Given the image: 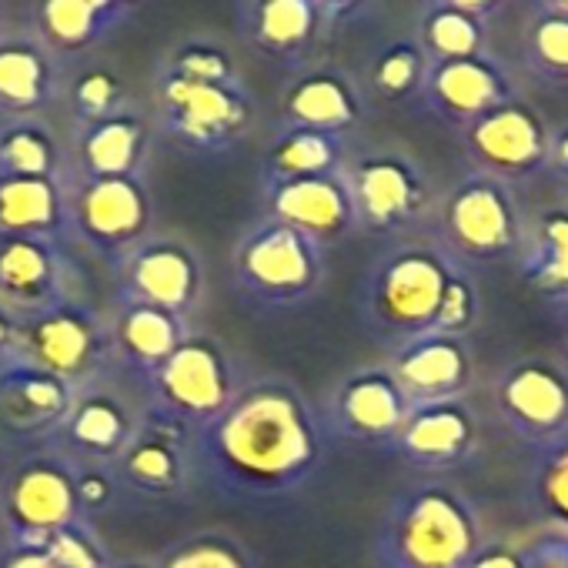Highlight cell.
Returning a JSON list of instances; mask_svg holds the SVG:
<instances>
[{"mask_svg": "<svg viewBox=\"0 0 568 568\" xmlns=\"http://www.w3.org/2000/svg\"><path fill=\"white\" fill-rule=\"evenodd\" d=\"M322 408L284 375H251L237 398L194 432L197 488L224 501H281L325 465Z\"/></svg>", "mask_w": 568, "mask_h": 568, "instance_id": "1", "label": "cell"}, {"mask_svg": "<svg viewBox=\"0 0 568 568\" xmlns=\"http://www.w3.org/2000/svg\"><path fill=\"white\" fill-rule=\"evenodd\" d=\"M475 284L452 251L402 241L382 251L358 284V315L368 335L395 348L452 338L475 315Z\"/></svg>", "mask_w": 568, "mask_h": 568, "instance_id": "2", "label": "cell"}, {"mask_svg": "<svg viewBox=\"0 0 568 568\" xmlns=\"http://www.w3.org/2000/svg\"><path fill=\"white\" fill-rule=\"evenodd\" d=\"M328 277V247L271 214L254 217L227 254V288L237 305L277 315L318 298Z\"/></svg>", "mask_w": 568, "mask_h": 568, "instance_id": "3", "label": "cell"}, {"mask_svg": "<svg viewBox=\"0 0 568 568\" xmlns=\"http://www.w3.org/2000/svg\"><path fill=\"white\" fill-rule=\"evenodd\" d=\"M247 378V365L221 335L194 328L161 368L138 382V388L148 412L201 432L237 398Z\"/></svg>", "mask_w": 568, "mask_h": 568, "instance_id": "4", "label": "cell"}, {"mask_svg": "<svg viewBox=\"0 0 568 568\" xmlns=\"http://www.w3.org/2000/svg\"><path fill=\"white\" fill-rule=\"evenodd\" d=\"M158 124L187 154L217 158L254 124V98L237 78H194L174 68L158 74Z\"/></svg>", "mask_w": 568, "mask_h": 568, "instance_id": "5", "label": "cell"}, {"mask_svg": "<svg viewBox=\"0 0 568 568\" xmlns=\"http://www.w3.org/2000/svg\"><path fill=\"white\" fill-rule=\"evenodd\" d=\"M84 521L88 518L78 498L74 458H68L51 442L4 455V465H0V528H4V541L28 545Z\"/></svg>", "mask_w": 568, "mask_h": 568, "instance_id": "6", "label": "cell"}, {"mask_svg": "<svg viewBox=\"0 0 568 568\" xmlns=\"http://www.w3.org/2000/svg\"><path fill=\"white\" fill-rule=\"evenodd\" d=\"M111 284L114 302H138L161 312H171L197 325V315L207 305V257L204 251L174 231H154L114 261Z\"/></svg>", "mask_w": 568, "mask_h": 568, "instance_id": "7", "label": "cell"}, {"mask_svg": "<svg viewBox=\"0 0 568 568\" xmlns=\"http://www.w3.org/2000/svg\"><path fill=\"white\" fill-rule=\"evenodd\" d=\"M18 358L84 388L118 372L111 345V318L88 298H71L18 332Z\"/></svg>", "mask_w": 568, "mask_h": 568, "instance_id": "8", "label": "cell"}, {"mask_svg": "<svg viewBox=\"0 0 568 568\" xmlns=\"http://www.w3.org/2000/svg\"><path fill=\"white\" fill-rule=\"evenodd\" d=\"M71 241L114 261L158 231V201L148 174L138 178H68Z\"/></svg>", "mask_w": 568, "mask_h": 568, "instance_id": "9", "label": "cell"}, {"mask_svg": "<svg viewBox=\"0 0 568 568\" xmlns=\"http://www.w3.org/2000/svg\"><path fill=\"white\" fill-rule=\"evenodd\" d=\"M84 298L74 244L48 237H0V312L18 325Z\"/></svg>", "mask_w": 568, "mask_h": 568, "instance_id": "10", "label": "cell"}, {"mask_svg": "<svg viewBox=\"0 0 568 568\" xmlns=\"http://www.w3.org/2000/svg\"><path fill=\"white\" fill-rule=\"evenodd\" d=\"M121 491L148 505L187 501L197 488L194 432L144 408V418L114 462Z\"/></svg>", "mask_w": 568, "mask_h": 568, "instance_id": "11", "label": "cell"}, {"mask_svg": "<svg viewBox=\"0 0 568 568\" xmlns=\"http://www.w3.org/2000/svg\"><path fill=\"white\" fill-rule=\"evenodd\" d=\"M144 418V395L134 378L114 372L74 392L71 412L51 445L74 462L114 465Z\"/></svg>", "mask_w": 568, "mask_h": 568, "instance_id": "12", "label": "cell"}, {"mask_svg": "<svg viewBox=\"0 0 568 568\" xmlns=\"http://www.w3.org/2000/svg\"><path fill=\"white\" fill-rule=\"evenodd\" d=\"M471 538L468 515L448 495L422 491L395 511L382 551L395 568H468Z\"/></svg>", "mask_w": 568, "mask_h": 568, "instance_id": "13", "label": "cell"}, {"mask_svg": "<svg viewBox=\"0 0 568 568\" xmlns=\"http://www.w3.org/2000/svg\"><path fill=\"white\" fill-rule=\"evenodd\" d=\"M342 174L355 204V221L372 234L405 231L428 204L422 168L398 151H368L348 158Z\"/></svg>", "mask_w": 568, "mask_h": 568, "instance_id": "14", "label": "cell"}, {"mask_svg": "<svg viewBox=\"0 0 568 568\" xmlns=\"http://www.w3.org/2000/svg\"><path fill=\"white\" fill-rule=\"evenodd\" d=\"M448 244L468 257H501L521 241V214L511 184L475 171L462 178L442 201Z\"/></svg>", "mask_w": 568, "mask_h": 568, "instance_id": "15", "label": "cell"}, {"mask_svg": "<svg viewBox=\"0 0 568 568\" xmlns=\"http://www.w3.org/2000/svg\"><path fill=\"white\" fill-rule=\"evenodd\" d=\"M74 392L64 378L18 355L0 365V452L48 445L68 418Z\"/></svg>", "mask_w": 568, "mask_h": 568, "instance_id": "16", "label": "cell"}, {"mask_svg": "<svg viewBox=\"0 0 568 568\" xmlns=\"http://www.w3.org/2000/svg\"><path fill=\"white\" fill-rule=\"evenodd\" d=\"M462 141L478 171L511 184L548 168L551 128L538 118L535 108L511 98L468 124L462 131Z\"/></svg>", "mask_w": 568, "mask_h": 568, "instance_id": "17", "label": "cell"}, {"mask_svg": "<svg viewBox=\"0 0 568 568\" xmlns=\"http://www.w3.org/2000/svg\"><path fill=\"white\" fill-rule=\"evenodd\" d=\"M408 408L412 402L388 368H358L332 388L322 418L328 425V435L378 445L395 442Z\"/></svg>", "mask_w": 568, "mask_h": 568, "instance_id": "18", "label": "cell"}, {"mask_svg": "<svg viewBox=\"0 0 568 568\" xmlns=\"http://www.w3.org/2000/svg\"><path fill=\"white\" fill-rule=\"evenodd\" d=\"M511 98L518 94L508 71L485 51L478 58L462 61H432L418 101L448 128L465 131L468 124H475Z\"/></svg>", "mask_w": 568, "mask_h": 568, "instance_id": "19", "label": "cell"}, {"mask_svg": "<svg viewBox=\"0 0 568 568\" xmlns=\"http://www.w3.org/2000/svg\"><path fill=\"white\" fill-rule=\"evenodd\" d=\"M264 214L298 227L322 247L338 244L345 234L358 227L355 204L345 184V174H318V178H298L261 187Z\"/></svg>", "mask_w": 568, "mask_h": 568, "instance_id": "20", "label": "cell"}, {"mask_svg": "<svg viewBox=\"0 0 568 568\" xmlns=\"http://www.w3.org/2000/svg\"><path fill=\"white\" fill-rule=\"evenodd\" d=\"M154 148V131L148 118L134 108H124L111 118L74 124L68 148L74 178H138L148 174Z\"/></svg>", "mask_w": 568, "mask_h": 568, "instance_id": "21", "label": "cell"}, {"mask_svg": "<svg viewBox=\"0 0 568 568\" xmlns=\"http://www.w3.org/2000/svg\"><path fill=\"white\" fill-rule=\"evenodd\" d=\"M108 318H111V345H114L118 372L134 382L161 368L181 348V342L197 328L194 322H184L171 312L138 302H114Z\"/></svg>", "mask_w": 568, "mask_h": 568, "instance_id": "22", "label": "cell"}, {"mask_svg": "<svg viewBox=\"0 0 568 568\" xmlns=\"http://www.w3.org/2000/svg\"><path fill=\"white\" fill-rule=\"evenodd\" d=\"M498 408L528 438L568 428V375L551 362H521L498 382Z\"/></svg>", "mask_w": 568, "mask_h": 568, "instance_id": "23", "label": "cell"}, {"mask_svg": "<svg viewBox=\"0 0 568 568\" xmlns=\"http://www.w3.org/2000/svg\"><path fill=\"white\" fill-rule=\"evenodd\" d=\"M0 237H48L74 244L68 181L0 178Z\"/></svg>", "mask_w": 568, "mask_h": 568, "instance_id": "24", "label": "cell"}, {"mask_svg": "<svg viewBox=\"0 0 568 568\" xmlns=\"http://www.w3.org/2000/svg\"><path fill=\"white\" fill-rule=\"evenodd\" d=\"M365 114L358 88L338 71H305L281 101V124L345 138Z\"/></svg>", "mask_w": 568, "mask_h": 568, "instance_id": "25", "label": "cell"}, {"mask_svg": "<svg viewBox=\"0 0 568 568\" xmlns=\"http://www.w3.org/2000/svg\"><path fill=\"white\" fill-rule=\"evenodd\" d=\"M322 31L318 0H244V34L274 61H298Z\"/></svg>", "mask_w": 568, "mask_h": 568, "instance_id": "26", "label": "cell"}, {"mask_svg": "<svg viewBox=\"0 0 568 568\" xmlns=\"http://www.w3.org/2000/svg\"><path fill=\"white\" fill-rule=\"evenodd\" d=\"M388 372L412 405H425V402L455 398V392L468 382L471 365L458 342L422 338V342L402 345Z\"/></svg>", "mask_w": 568, "mask_h": 568, "instance_id": "27", "label": "cell"}, {"mask_svg": "<svg viewBox=\"0 0 568 568\" xmlns=\"http://www.w3.org/2000/svg\"><path fill=\"white\" fill-rule=\"evenodd\" d=\"M471 438V415L455 398H445L412 405L395 435V445L418 465H455L468 455Z\"/></svg>", "mask_w": 568, "mask_h": 568, "instance_id": "28", "label": "cell"}, {"mask_svg": "<svg viewBox=\"0 0 568 568\" xmlns=\"http://www.w3.org/2000/svg\"><path fill=\"white\" fill-rule=\"evenodd\" d=\"M58 98L54 58L28 38H0V114L38 118Z\"/></svg>", "mask_w": 568, "mask_h": 568, "instance_id": "29", "label": "cell"}, {"mask_svg": "<svg viewBox=\"0 0 568 568\" xmlns=\"http://www.w3.org/2000/svg\"><path fill=\"white\" fill-rule=\"evenodd\" d=\"M345 138L312 131V128H292L281 124L274 138L267 141L261 154V187L298 181V178H318V174H338L348 161Z\"/></svg>", "mask_w": 568, "mask_h": 568, "instance_id": "30", "label": "cell"}, {"mask_svg": "<svg viewBox=\"0 0 568 568\" xmlns=\"http://www.w3.org/2000/svg\"><path fill=\"white\" fill-rule=\"evenodd\" d=\"M0 178H71L68 148L41 118L0 121Z\"/></svg>", "mask_w": 568, "mask_h": 568, "instance_id": "31", "label": "cell"}, {"mask_svg": "<svg viewBox=\"0 0 568 568\" xmlns=\"http://www.w3.org/2000/svg\"><path fill=\"white\" fill-rule=\"evenodd\" d=\"M114 551L94 521L71 525L28 545H0V568H108Z\"/></svg>", "mask_w": 568, "mask_h": 568, "instance_id": "32", "label": "cell"}, {"mask_svg": "<svg viewBox=\"0 0 568 568\" xmlns=\"http://www.w3.org/2000/svg\"><path fill=\"white\" fill-rule=\"evenodd\" d=\"M154 568H261L251 545L231 528H194L154 555Z\"/></svg>", "mask_w": 568, "mask_h": 568, "instance_id": "33", "label": "cell"}, {"mask_svg": "<svg viewBox=\"0 0 568 568\" xmlns=\"http://www.w3.org/2000/svg\"><path fill=\"white\" fill-rule=\"evenodd\" d=\"M488 28L478 24L468 14L448 11V8H428L418 44L425 48L428 61H462V58H478L485 54Z\"/></svg>", "mask_w": 568, "mask_h": 568, "instance_id": "34", "label": "cell"}, {"mask_svg": "<svg viewBox=\"0 0 568 568\" xmlns=\"http://www.w3.org/2000/svg\"><path fill=\"white\" fill-rule=\"evenodd\" d=\"M525 68L545 84H568V14L535 11L521 34Z\"/></svg>", "mask_w": 568, "mask_h": 568, "instance_id": "35", "label": "cell"}, {"mask_svg": "<svg viewBox=\"0 0 568 568\" xmlns=\"http://www.w3.org/2000/svg\"><path fill=\"white\" fill-rule=\"evenodd\" d=\"M38 24L54 51H81L108 38L104 21L88 0H41Z\"/></svg>", "mask_w": 568, "mask_h": 568, "instance_id": "36", "label": "cell"}, {"mask_svg": "<svg viewBox=\"0 0 568 568\" xmlns=\"http://www.w3.org/2000/svg\"><path fill=\"white\" fill-rule=\"evenodd\" d=\"M528 274L548 298L568 302V211L545 214L538 241L531 244Z\"/></svg>", "mask_w": 568, "mask_h": 568, "instance_id": "37", "label": "cell"}, {"mask_svg": "<svg viewBox=\"0 0 568 568\" xmlns=\"http://www.w3.org/2000/svg\"><path fill=\"white\" fill-rule=\"evenodd\" d=\"M428 68H432V61H428L425 48L418 44V38L415 41H395L375 61L372 84L388 101H412V98H422Z\"/></svg>", "mask_w": 568, "mask_h": 568, "instance_id": "38", "label": "cell"}, {"mask_svg": "<svg viewBox=\"0 0 568 568\" xmlns=\"http://www.w3.org/2000/svg\"><path fill=\"white\" fill-rule=\"evenodd\" d=\"M71 108H74V124H91V121L124 111L128 101H124V88H121L118 74L108 68H94L88 74H81L71 91Z\"/></svg>", "mask_w": 568, "mask_h": 568, "instance_id": "39", "label": "cell"}, {"mask_svg": "<svg viewBox=\"0 0 568 568\" xmlns=\"http://www.w3.org/2000/svg\"><path fill=\"white\" fill-rule=\"evenodd\" d=\"M74 481H78V498L84 508V518L98 525L101 515L114 511L124 498L121 481L114 475V465L101 462H74Z\"/></svg>", "mask_w": 568, "mask_h": 568, "instance_id": "40", "label": "cell"}, {"mask_svg": "<svg viewBox=\"0 0 568 568\" xmlns=\"http://www.w3.org/2000/svg\"><path fill=\"white\" fill-rule=\"evenodd\" d=\"M538 495H541V505L565 518L568 521V442H561L541 465V475H538Z\"/></svg>", "mask_w": 568, "mask_h": 568, "instance_id": "41", "label": "cell"}, {"mask_svg": "<svg viewBox=\"0 0 568 568\" xmlns=\"http://www.w3.org/2000/svg\"><path fill=\"white\" fill-rule=\"evenodd\" d=\"M505 4H508V0H432V8H448V11L468 14L485 28L505 11Z\"/></svg>", "mask_w": 568, "mask_h": 568, "instance_id": "42", "label": "cell"}, {"mask_svg": "<svg viewBox=\"0 0 568 568\" xmlns=\"http://www.w3.org/2000/svg\"><path fill=\"white\" fill-rule=\"evenodd\" d=\"M88 4L98 11V18L104 21L108 34H114V31L144 4V0H88Z\"/></svg>", "mask_w": 568, "mask_h": 568, "instance_id": "43", "label": "cell"}, {"mask_svg": "<svg viewBox=\"0 0 568 568\" xmlns=\"http://www.w3.org/2000/svg\"><path fill=\"white\" fill-rule=\"evenodd\" d=\"M365 4H368V0H318V8H322V14H325V28L355 18Z\"/></svg>", "mask_w": 568, "mask_h": 568, "instance_id": "44", "label": "cell"}, {"mask_svg": "<svg viewBox=\"0 0 568 568\" xmlns=\"http://www.w3.org/2000/svg\"><path fill=\"white\" fill-rule=\"evenodd\" d=\"M18 332L21 325L8 312H0V365L18 355Z\"/></svg>", "mask_w": 568, "mask_h": 568, "instance_id": "45", "label": "cell"}, {"mask_svg": "<svg viewBox=\"0 0 568 568\" xmlns=\"http://www.w3.org/2000/svg\"><path fill=\"white\" fill-rule=\"evenodd\" d=\"M548 168L568 178V128L551 131V148H548Z\"/></svg>", "mask_w": 568, "mask_h": 568, "instance_id": "46", "label": "cell"}, {"mask_svg": "<svg viewBox=\"0 0 568 568\" xmlns=\"http://www.w3.org/2000/svg\"><path fill=\"white\" fill-rule=\"evenodd\" d=\"M468 568H521V561L508 551H488L481 558H471Z\"/></svg>", "mask_w": 568, "mask_h": 568, "instance_id": "47", "label": "cell"}, {"mask_svg": "<svg viewBox=\"0 0 568 568\" xmlns=\"http://www.w3.org/2000/svg\"><path fill=\"white\" fill-rule=\"evenodd\" d=\"M108 568H154V555H114Z\"/></svg>", "mask_w": 568, "mask_h": 568, "instance_id": "48", "label": "cell"}, {"mask_svg": "<svg viewBox=\"0 0 568 568\" xmlns=\"http://www.w3.org/2000/svg\"><path fill=\"white\" fill-rule=\"evenodd\" d=\"M535 8L551 14H568V0H535Z\"/></svg>", "mask_w": 568, "mask_h": 568, "instance_id": "49", "label": "cell"}, {"mask_svg": "<svg viewBox=\"0 0 568 568\" xmlns=\"http://www.w3.org/2000/svg\"><path fill=\"white\" fill-rule=\"evenodd\" d=\"M561 328H565V342H568V302H565V318H561Z\"/></svg>", "mask_w": 568, "mask_h": 568, "instance_id": "50", "label": "cell"}, {"mask_svg": "<svg viewBox=\"0 0 568 568\" xmlns=\"http://www.w3.org/2000/svg\"><path fill=\"white\" fill-rule=\"evenodd\" d=\"M0 545H4V528H0Z\"/></svg>", "mask_w": 568, "mask_h": 568, "instance_id": "51", "label": "cell"}]
</instances>
